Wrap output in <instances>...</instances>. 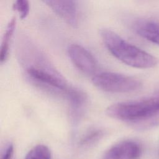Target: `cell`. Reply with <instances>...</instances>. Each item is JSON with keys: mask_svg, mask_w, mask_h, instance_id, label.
I'll list each match as a JSON object with an SVG mask.
<instances>
[{"mask_svg": "<svg viewBox=\"0 0 159 159\" xmlns=\"http://www.w3.org/2000/svg\"><path fill=\"white\" fill-rule=\"evenodd\" d=\"M14 153V147L12 144H9L4 152L2 153L1 159H12Z\"/></svg>", "mask_w": 159, "mask_h": 159, "instance_id": "obj_14", "label": "cell"}, {"mask_svg": "<svg viewBox=\"0 0 159 159\" xmlns=\"http://www.w3.org/2000/svg\"><path fill=\"white\" fill-rule=\"evenodd\" d=\"M106 113L111 117L142 126L155 125L159 122V95L112 104Z\"/></svg>", "mask_w": 159, "mask_h": 159, "instance_id": "obj_1", "label": "cell"}, {"mask_svg": "<svg viewBox=\"0 0 159 159\" xmlns=\"http://www.w3.org/2000/svg\"><path fill=\"white\" fill-rule=\"evenodd\" d=\"M59 17L75 28L78 25V10L76 0H41Z\"/></svg>", "mask_w": 159, "mask_h": 159, "instance_id": "obj_6", "label": "cell"}, {"mask_svg": "<svg viewBox=\"0 0 159 159\" xmlns=\"http://www.w3.org/2000/svg\"><path fill=\"white\" fill-rule=\"evenodd\" d=\"M69 57L74 65L83 73L93 75L98 68L94 56L85 48L78 44H72L68 49Z\"/></svg>", "mask_w": 159, "mask_h": 159, "instance_id": "obj_5", "label": "cell"}, {"mask_svg": "<svg viewBox=\"0 0 159 159\" xmlns=\"http://www.w3.org/2000/svg\"><path fill=\"white\" fill-rule=\"evenodd\" d=\"M26 67L28 76L34 81L46 87L52 88L65 93L70 87L64 78L37 53L35 59Z\"/></svg>", "mask_w": 159, "mask_h": 159, "instance_id": "obj_3", "label": "cell"}, {"mask_svg": "<svg viewBox=\"0 0 159 159\" xmlns=\"http://www.w3.org/2000/svg\"><path fill=\"white\" fill-rule=\"evenodd\" d=\"M14 9L18 12L21 19H25L30 11V3L29 0H16L14 4Z\"/></svg>", "mask_w": 159, "mask_h": 159, "instance_id": "obj_12", "label": "cell"}, {"mask_svg": "<svg viewBox=\"0 0 159 159\" xmlns=\"http://www.w3.org/2000/svg\"><path fill=\"white\" fill-rule=\"evenodd\" d=\"M25 159H52V154L47 146L40 144L33 147L26 155Z\"/></svg>", "mask_w": 159, "mask_h": 159, "instance_id": "obj_11", "label": "cell"}, {"mask_svg": "<svg viewBox=\"0 0 159 159\" xmlns=\"http://www.w3.org/2000/svg\"><path fill=\"white\" fill-rule=\"evenodd\" d=\"M100 35L109 52L127 65L137 68H150L158 64L155 57L125 41L111 30L101 29Z\"/></svg>", "mask_w": 159, "mask_h": 159, "instance_id": "obj_2", "label": "cell"}, {"mask_svg": "<svg viewBox=\"0 0 159 159\" xmlns=\"http://www.w3.org/2000/svg\"><path fill=\"white\" fill-rule=\"evenodd\" d=\"M93 82L101 90L114 93L132 92L142 86V83L138 79L113 72L99 73L93 77Z\"/></svg>", "mask_w": 159, "mask_h": 159, "instance_id": "obj_4", "label": "cell"}, {"mask_svg": "<svg viewBox=\"0 0 159 159\" xmlns=\"http://www.w3.org/2000/svg\"><path fill=\"white\" fill-rule=\"evenodd\" d=\"M16 27V19L12 17L8 22L4 34L3 35L0 48V61L4 63L9 55L10 44Z\"/></svg>", "mask_w": 159, "mask_h": 159, "instance_id": "obj_10", "label": "cell"}, {"mask_svg": "<svg viewBox=\"0 0 159 159\" xmlns=\"http://www.w3.org/2000/svg\"><path fill=\"white\" fill-rule=\"evenodd\" d=\"M65 94L70 104L73 114H80L87 101L85 94L78 89L70 87Z\"/></svg>", "mask_w": 159, "mask_h": 159, "instance_id": "obj_9", "label": "cell"}, {"mask_svg": "<svg viewBox=\"0 0 159 159\" xmlns=\"http://www.w3.org/2000/svg\"><path fill=\"white\" fill-rule=\"evenodd\" d=\"M141 153L142 148L137 142L124 140L111 147L102 159H139Z\"/></svg>", "mask_w": 159, "mask_h": 159, "instance_id": "obj_7", "label": "cell"}, {"mask_svg": "<svg viewBox=\"0 0 159 159\" xmlns=\"http://www.w3.org/2000/svg\"><path fill=\"white\" fill-rule=\"evenodd\" d=\"M132 28L141 37L159 45V24L152 20L140 19L134 22Z\"/></svg>", "mask_w": 159, "mask_h": 159, "instance_id": "obj_8", "label": "cell"}, {"mask_svg": "<svg viewBox=\"0 0 159 159\" xmlns=\"http://www.w3.org/2000/svg\"><path fill=\"white\" fill-rule=\"evenodd\" d=\"M102 136V132L100 130H93L88 132L80 141L82 145H88L98 140Z\"/></svg>", "mask_w": 159, "mask_h": 159, "instance_id": "obj_13", "label": "cell"}, {"mask_svg": "<svg viewBox=\"0 0 159 159\" xmlns=\"http://www.w3.org/2000/svg\"><path fill=\"white\" fill-rule=\"evenodd\" d=\"M158 95H159V92H158Z\"/></svg>", "mask_w": 159, "mask_h": 159, "instance_id": "obj_15", "label": "cell"}]
</instances>
